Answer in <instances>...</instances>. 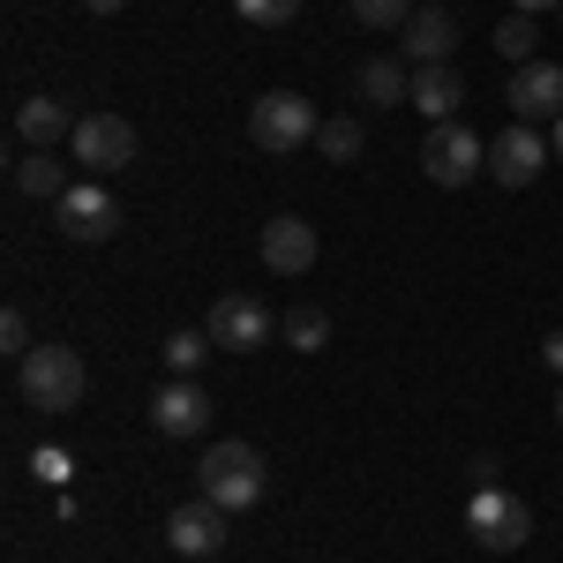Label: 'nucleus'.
Segmentation results:
<instances>
[{"mask_svg": "<svg viewBox=\"0 0 563 563\" xmlns=\"http://www.w3.org/2000/svg\"><path fill=\"white\" fill-rule=\"evenodd\" d=\"M196 488L211 496L218 511H256L263 504V488H271V466H263V451L256 443H211L203 459H196Z\"/></svg>", "mask_w": 563, "mask_h": 563, "instance_id": "obj_1", "label": "nucleus"}, {"mask_svg": "<svg viewBox=\"0 0 563 563\" xmlns=\"http://www.w3.org/2000/svg\"><path fill=\"white\" fill-rule=\"evenodd\" d=\"M84 384H90V368H84V353L76 346H31L23 361H15V390H23V406H38V413H76L84 406Z\"/></svg>", "mask_w": 563, "mask_h": 563, "instance_id": "obj_2", "label": "nucleus"}, {"mask_svg": "<svg viewBox=\"0 0 563 563\" xmlns=\"http://www.w3.org/2000/svg\"><path fill=\"white\" fill-rule=\"evenodd\" d=\"M466 533H474L481 549H526V533H533V511H526V496H511L504 481H474V496H466Z\"/></svg>", "mask_w": 563, "mask_h": 563, "instance_id": "obj_3", "label": "nucleus"}, {"mask_svg": "<svg viewBox=\"0 0 563 563\" xmlns=\"http://www.w3.org/2000/svg\"><path fill=\"white\" fill-rule=\"evenodd\" d=\"M316 129H323V113L308 106L301 90H263L256 106H249V135H256V151H301V143H316Z\"/></svg>", "mask_w": 563, "mask_h": 563, "instance_id": "obj_4", "label": "nucleus"}, {"mask_svg": "<svg viewBox=\"0 0 563 563\" xmlns=\"http://www.w3.org/2000/svg\"><path fill=\"white\" fill-rule=\"evenodd\" d=\"M421 174H429L435 188H466L474 174H488V143H481L466 121H443V129H429V143H421Z\"/></svg>", "mask_w": 563, "mask_h": 563, "instance_id": "obj_5", "label": "nucleus"}, {"mask_svg": "<svg viewBox=\"0 0 563 563\" xmlns=\"http://www.w3.org/2000/svg\"><path fill=\"white\" fill-rule=\"evenodd\" d=\"M68 158L84 166V180L121 174V166H135V129L121 121V113H84V121H76V143H68Z\"/></svg>", "mask_w": 563, "mask_h": 563, "instance_id": "obj_6", "label": "nucleus"}, {"mask_svg": "<svg viewBox=\"0 0 563 563\" xmlns=\"http://www.w3.org/2000/svg\"><path fill=\"white\" fill-rule=\"evenodd\" d=\"M53 225H60L68 241L98 249V241H113V233H121V203L106 196V180H76V188L53 203Z\"/></svg>", "mask_w": 563, "mask_h": 563, "instance_id": "obj_7", "label": "nucleus"}, {"mask_svg": "<svg viewBox=\"0 0 563 563\" xmlns=\"http://www.w3.org/2000/svg\"><path fill=\"white\" fill-rule=\"evenodd\" d=\"M218 339V353H256V346H271L278 339V316L256 301V294H225V301L211 308V323H203Z\"/></svg>", "mask_w": 563, "mask_h": 563, "instance_id": "obj_8", "label": "nucleus"}, {"mask_svg": "<svg viewBox=\"0 0 563 563\" xmlns=\"http://www.w3.org/2000/svg\"><path fill=\"white\" fill-rule=\"evenodd\" d=\"M225 519H233V511H218L211 496H196V504L166 511V549H174V556H218V549H225Z\"/></svg>", "mask_w": 563, "mask_h": 563, "instance_id": "obj_9", "label": "nucleus"}, {"mask_svg": "<svg viewBox=\"0 0 563 563\" xmlns=\"http://www.w3.org/2000/svg\"><path fill=\"white\" fill-rule=\"evenodd\" d=\"M511 113L519 121H563V68L556 60H526V68H511Z\"/></svg>", "mask_w": 563, "mask_h": 563, "instance_id": "obj_10", "label": "nucleus"}, {"mask_svg": "<svg viewBox=\"0 0 563 563\" xmlns=\"http://www.w3.org/2000/svg\"><path fill=\"white\" fill-rule=\"evenodd\" d=\"M541 166H549V143L533 135V121H511V129L488 143V174L504 180V188H526Z\"/></svg>", "mask_w": 563, "mask_h": 563, "instance_id": "obj_11", "label": "nucleus"}, {"mask_svg": "<svg viewBox=\"0 0 563 563\" xmlns=\"http://www.w3.org/2000/svg\"><path fill=\"white\" fill-rule=\"evenodd\" d=\"M151 421H158V435H203L211 429V390L196 384V376H174L151 398Z\"/></svg>", "mask_w": 563, "mask_h": 563, "instance_id": "obj_12", "label": "nucleus"}, {"mask_svg": "<svg viewBox=\"0 0 563 563\" xmlns=\"http://www.w3.org/2000/svg\"><path fill=\"white\" fill-rule=\"evenodd\" d=\"M451 45H459V15L451 8H413L406 15V60L413 68H451Z\"/></svg>", "mask_w": 563, "mask_h": 563, "instance_id": "obj_13", "label": "nucleus"}, {"mask_svg": "<svg viewBox=\"0 0 563 563\" xmlns=\"http://www.w3.org/2000/svg\"><path fill=\"white\" fill-rule=\"evenodd\" d=\"M263 263L278 271V278H301V271H316V225L308 218H271L263 225Z\"/></svg>", "mask_w": 563, "mask_h": 563, "instance_id": "obj_14", "label": "nucleus"}, {"mask_svg": "<svg viewBox=\"0 0 563 563\" xmlns=\"http://www.w3.org/2000/svg\"><path fill=\"white\" fill-rule=\"evenodd\" d=\"M15 143L23 151H60V143H76V113L60 98H23L15 106Z\"/></svg>", "mask_w": 563, "mask_h": 563, "instance_id": "obj_15", "label": "nucleus"}, {"mask_svg": "<svg viewBox=\"0 0 563 563\" xmlns=\"http://www.w3.org/2000/svg\"><path fill=\"white\" fill-rule=\"evenodd\" d=\"M413 113H429L435 129L443 121H459V106H466V84H459V68H413V98H406Z\"/></svg>", "mask_w": 563, "mask_h": 563, "instance_id": "obj_16", "label": "nucleus"}, {"mask_svg": "<svg viewBox=\"0 0 563 563\" xmlns=\"http://www.w3.org/2000/svg\"><path fill=\"white\" fill-rule=\"evenodd\" d=\"M8 180H15V196H31V203H60V196L76 188V180L60 174V158H53V151H23V158L8 166Z\"/></svg>", "mask_w": 563, "mask_h": 563, "instance_id": "obj_17", "label": "nucleus"}, {"mask_svg": "<svg viewBox=\"0 0 563 563\" xmlns=\"http://www.w3.org/2000/svg\"><path fill=\"white\" fill-rule=\"evenodd\" d=\"M353 90L368 98V106H406L413 98V76H406V60H361V76H353Z\"/></svg>", "mask_w": 563, "mask_h": 563, "instance_id": "obj_18", "label": "nucleus"}, {"mask_svg": "<svg viewBox=\"0 0 563 563\" xmlns=\"http://www.w3.org/2000/svg\"><path fill=\"white\" fill-rule=\"evenodd\" d=\"M278 331H286V346H294V353H323V346H331V316H323V308H286Z\"/></svg>", "mask_w": 563, "mask_h": 563, "instance_id": "obj_19", "label": "nucleus"}, {"mask_svg": "<svg viewBox=\"0 0 563 563\" xmlns=\"http://www.w3.org/2000/svg\"><path fill=\"white\" fill-rule=\"evenodd\" d=\"M533 45H541V31H533V15H519V8H511V15L496 23V53H504L511 68H526V60H541Z\"/></svg>", "mask_w": 563, "mask_h": 563, "instance_id": "obj_20", "label": "nucleus"}, {"mask_svg": "<svg viewBox=\"0 0 563 563\" xmlns=\"http://www.w3.org/2000/svg\"><path fill=\"white\" fill-rule=\"evenodd\" d=\"M361 143H368V135H361V121H346V113L316 129V151H323L331 166H353V158H361Z\"/></svg>", "mask_w": 563, "mask_h": 563, "instance_id": "obj_21", "label": "nucleus"}, {"mask_svg": "<svg viewBox=\"0 0 563 563\" xmlns=\"http://www.w3.org/2000/svg\"><path fill=\"white\" fill-rule=\"evenodd\" d=\"M211 353H218L211 331H174V339H166V368H174V376H196Z\"/></svg>", "mask_w": 563, "mask_h": 563, "instance_id": "obj_22", "label": "nucleus"}, {"mask_svg": "<svg viewBox=\"0 0 563 563\" xmlns=\"http://www.w3.org/2000/svg\"><path fill=\"white\" fill-rule=\"evenodd\" d=\"M346 8L361 31H406V15H413V0H346Z\"/></svg>", "mask_w": 563, "mask_h": 563, "instance_id": "obj_23", "label": "nucleus"}, {"mask_svg": "<svg viewBox=\"0 0 563 563\" xmlns=\"http://www.w3.org/2000/svg\"><path fill=\"white\" fill-rule=\"evenodd\" d=\"M233 15H241V23H256V31H278V23H294V15H301V0H233Z\"/></svg>", "mask_w": 563, "mask_h": 563, "instance_id": "obj_24", "label": "nucleus"}, {"mask_svg": "<svg viewBox=\"0 0 563 563\" xmlns=\"http://www.w3.org/2000/svg\"><path fill=\"white\" fill-rule=\"evenodd\" d=\"M31 346H38V339H31V323H23V308H8V316H0V353H15V361H23Z\"/></svg>", "mask_w": 563, "mask_h": 563, "instance_id": "obj_25", "label": "nucleus"}, {"mask_svg": "<svg viewBox=\"0 0 563 563\" xmlns=\"http://www.w3.org/2000/svg\"><path fill=\"white\" fill-rule=\"evenodd\" d=\"M68 466H76V459H68V451H53V443L31 451V474H38V481H68Z\"/></svg>", "mask_w": 563, "mask_h": 563, "instance_id": "obj_26", "label": "nucleus"}, {"mask_svg": "<svg viewBox=\"0 0 563 563\" xmlns=\"http://www.w3.org/2000/svg\"><path fill=\"white\" fill-rule=\"evenodd\" d=\"M541 361H549V368H563V331H549V339H541Z\"/></svg>", "mask_w": 563, "mask_h": 563, "instance_id": "obj_27", "label": "nucleus"}, {"mask_svg": "<svg viewBox=\"0 0 563 563\" xmlns=\"http://www.w3.org/2000/svg\"><path fill=\"white\" fill-rule=\"evenodd\" d=\"M519 15H541V8H563V0H511Z\"/></svg>", "mask_w": 563, "mask_h": 563, "instance_id": "obj_28", "label": "nucleus"}, {"mask_svg": "<svg viewBox=\"0 0 563 563\" xmlns=\"http://www.w3.org/2000/svg\"><path fill=\"white\" fill-rule=\"evenodd\" d=\"M90 15H113V8H129V0H84Z\"/></svg>", "mask_w": 563, "mask_h": 563, "instance_id": "obj_29", "label": "nucleus"}, {"mask_svg": "<svg viewBox=\"0 0 563 563\" xmlns=\"http://www.w3.org/2000/svg\"><path fill=\"white\" fill-rule=\"evenodd\" d=\"M549 151H556V158H563V121H556V135H549Z\"/></svg>", "mask_w": 563, "mask_h": 563, "instance_id": "obj_30", "label": "nucleus"}, {"mask_svg": "<svg viewBox=\"0 0 563 563\" xmlns=\"http://www.w3.org/2000/svg\"><path fill=\"white\" fill-rule=\"evenodd\" d=\"M556 429H563V398H556Z\"/></svg>", "mask_w": 563, "mask_h": 563, "instance_id": "obj_31", "label": "nucleus"}]
</instances>
